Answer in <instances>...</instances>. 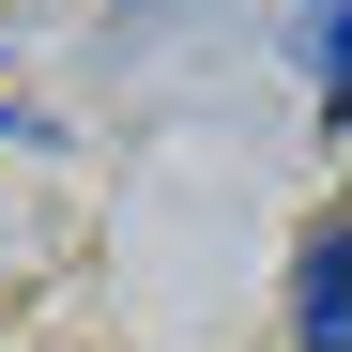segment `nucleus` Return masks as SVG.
I'll use <instances>...</instances> for the list:
<instances>
[{"label": "nucleus", "instance_id": "1", "mask_svg": "<svg viewBox=\"0 0 352 352\" xmlns=\"http://www.w3.org/2000/svg\"><path fill=\"white\" fill-rule=\"evenodd\" d=\"M291 337H307V352H352V230H322V245H307V291H291Z\"/></svg>", "mask_w": 352, "mask_h": 352}, {"label": "nucleus", "instance_id": "2", "mask_svg": "<svg viewBox=\"0 0 352 352\" xmlns=\"http://www.w3.org/2000/svg\"><path fill=\"white\" fill-rule=\"evenodd\" d=\"M307 46H322V107H352V0H322V16H307Z\"/></svg>", "mask_w": 352, "mask_h": 352}]
</instances>
